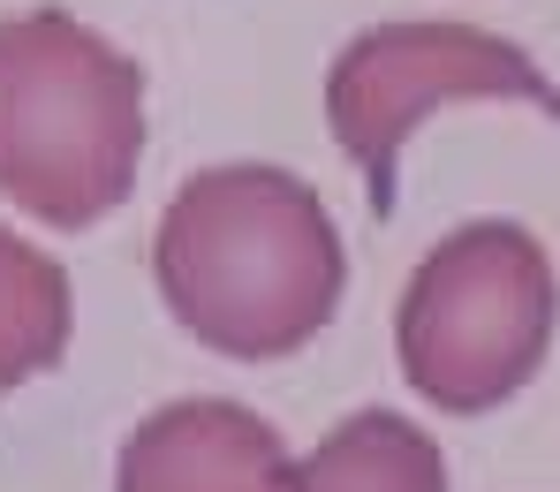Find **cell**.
Segmentation results:
<instances>
[{
	"mask_svg": "<svg viewBox=\"0 0 560 492\" xmlns=\"http://www.w3.org/2000/svg\"><path fill=\"white\" fill-rule=\"evenodd\" d=\"M152 273L189 341L235 364H273L334 326L349 266L326 204L295 175L212 167L167 204Z\"/></svg>",
	"mask_w": 560,
	"mask_h": 492,
	"instance_id": "6da1fadb",
	"label": "cell"
},
{
	"mask_svg": "<svg viewBox=\"0 0 560 492\" xmlns=\"http://www.w3.org/2000/svg\"><path fill=\"white\" fill-rule=\"evenodd\" d=\"M137 69L69 15L0 23V190L54 227H92L137 183Z\"/></svg>",
	"mask_w": 560,
	"mask_h": 492,
	"instance_id": "7a4b0ae2",
	"label": "cell"
},
{
	"mask_svg": "<svg viewBox=\"0 0 560 492\" xmlns=\"http://www.w3.org/2000/svg\"><path fill=\"white\" fill-rule=\"evenodd\" d=\"M553 341V273L515 220L455 227L401 289V379L447 417H492L538 379Z\"/></svg>",
	"mask_w": 560,
	"mask_h": 492,
	"instance_id": "3957f363",
	"label": "cell"
},
{
	"mask_svg": "<svg viewBox=\"0 0 560 492\" xmlns=\"http://www.w3.org/2000/svg\"><path fill=\"white\" fill-rule=\"evenodd\" d=\"M447 98H515V106H538L560 129V84L500 31L378 23V31L341 46V61L326 77V114H334V144L364 175V197H372L378 220H394V204H401L409 129L432 121V106H447Z\"/></svg>",
	"mask_w": 560,
	"mask_h": 492,
	"instance_id": "277c9868",
	"label": "cell"
},
{
	"mask_svg": "<svg viewBox=\"0 0 560 492\" xmlns=\"http://www.w3.org/2000/svg\"><path fill=\"white\" fill-rule=\"evenodd\" d=\"M114 492H288V455L235 401H175L129 432Z\"/></svg>",
	"mask_w": 560,
	"mask_h": 492,
	"instance_id": "5b68a950",
	"label": "cell"
},
{
	"mask_svg": "<svg viewBox=\"0 0 560 492\" xmlns=\"http://www.w3.org/2000/svg\"><path fill=\"white\" fill-rule=\"evenodd\" d=\"M288 492H447V462L401 417L364 409L341 432H326L303 470H288Z\"/></svg>",
	"mask_w": 560,
	"mask_h": 492,
	"instance_id": "8992f818",
	"label": "cell"
},
{
	"mask_svg": "<svg viewBox=\"0 0 560 492\" xmlns=\"http://www.w3.org/2000/svg\"><path fill=\"white\" fill-rule=\"evenodd\" d=\"M69 349V273L0 235V387L54 372Z\"/></svg>",
	"mask_w": 560,
	"mask_h": 492,
	"instance_id": "52a82bcc",
	"label": "cell"
}]
</instances>
